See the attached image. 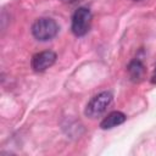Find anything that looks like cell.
I'll return each mask as SVG.
<instances>
[{"label":"cell","mask_w":156,"mask_h":156,"mask_svg":"<svg viewBox=\"0 0 156 156\" xmlns=\"http://www.w3.org/2000/svg\"><path fill=\"white\" fill-rule=\"evenodd\" d=\"M91 24V12L87 7H79L72 16V33L76 37H83L85 35Z\"/></svg>","instance_id":"obj_3"},{"label":"cell","mask_w":156,"mask_h":156,"mask_svg":"<svg viewBox=\"0 0 156 156\" xmlns=\"http://www.w3.org/2000/svg\"><path fill=\"white\" fill-rule=\"evenodd\" d=\"M112 102V94L110 91H102L98 95H95L87 105L85 107V116L90 118H96L100 117L110 106Z\"/></svg>","instance_id":"obj_2"},{"label":"cell","mask_w":156,"mask_h":156,"mask_svg":"<svg viewBox=\"0 0 156 156\" xmlns=\"http://www.w3.org/2000/svg\"><path fill=\"white\" fill-rule=\"evenodd\" d=\"M128 73H129V77L133 82H135V83L141 82L145 77V67H144L143 62L138 58L133 60L128 65Z\"/></svg>","instance_id":"obj_6"},{"label":"cell","mask_w":156,"mask_h":156,"mask_svg":"<svg viewBox=\"0 0 156 156\" xmlns=\"http://www.w3.org/2000/svg\"><path fill=\"white\" fill-rule=\"evenodd\" d=\"M58 32V26L52 18L43 17L38 18L32 26V34L35 39L40 41H46L56 37Z\"/></svg>","instance_id":"obj_1"},{"label":"cell","mask_w":156,"mask_h":156,"mask_svg":"<svg viewBox=\"0 0 156 156\" xmlns=\"http://www.w3.org/2000/svg\"><path fill=\"white\" fill-rule=\"evenodd\" d=\"M61 1H63V2H74L77 0H61Z\"/></svg>","instance_id":"obj_8"},{"label":"cell","mask_w":156,"mask_h":156,"mask_svg":"<svg viewBox=\"0 0 156 156\" xmlns=\"http://www.w3.org/2000/svg\"><path fill=\"white\" fill-rule=\"evenodd\" d=\"M56 61V54L54 51H41L33 56L32 58V68L35 72H44L49 67H51Z\"/></svg>","instance_id":"obj_4"},{"label":"cell","mask_w":156,"mask_h":156,"mask_svg":"<svg viewBox=\"0 0 156 156\" xmlns=\"http://www.w3.org/2000/svg\"><path fill=\"white\" fill-rule=\"evenodd\" d=\"M132 1H139V0H132Z\"/></svg>","instance_id":"obj_9"},{"label":"cell","mask_w":156,"mask_h":156,"mask_svg":"<svg viewBox=\"0 0 156 156\" xmlns=\"http://www.w3.org/2000/svg\"><path fill=\"white\" fill-rule=\"evenodd\" d=\"M126 119H127V117H126V115H124L123 112H121V111H113V112L108 113V115L101 121L100 127H101L102 129H111V128H113V127H116V126L122 124Z\"/></svg>","instance_id":"obj_5"},{"label":"cell","mask_w":156,"mask_h":156,"mask_svg":"<svg viewBox=\"0 0 156 156\" xmlns=\"http://www.w3.org/2000/svg\"><path fill=\"white\" fill-rule=\"evenodd\" d=\"M151 83L152 84H156V66H155V69H154V72H152V76H151Z\"/></svg>","instance_id":"obj_7"}]
</instances>
